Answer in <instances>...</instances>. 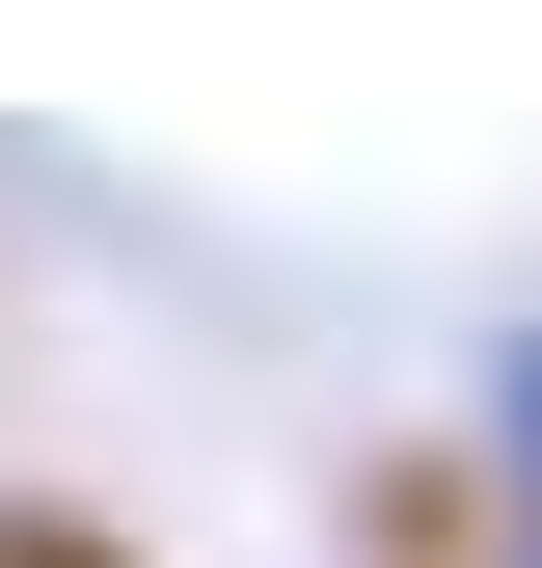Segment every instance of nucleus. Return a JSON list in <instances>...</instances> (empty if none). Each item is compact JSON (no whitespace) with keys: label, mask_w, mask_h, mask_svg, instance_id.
Listing matches in <instances>:
<instances>
[{"label":"nucleus","mask_w":542,"mask_h":568,"mask_svg":"<svg viewBox=\"0 0 542 568\" xmlns=\"http://www.w3.org/2000/svg\"><path fill=\"white\" fill-rule=\"evenodd\" d=\"M515 434H542V352H515Z\"/></svg>","instance_id":"f257e3e1"}]
</instances>
